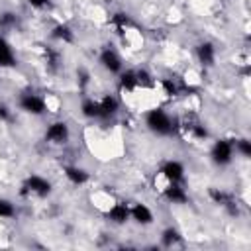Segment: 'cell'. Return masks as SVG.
Listing matches in <instances>:
<instances>
[{
	"mask_svg": "<svg viewBox=\"0 0 251 251\" xmlns=\"http://www.w3.org/2000/svg\"><path fill=\"white\" fill-rule=\"evenodd\" d=\"M118 84L124 92H133L137 90V76H135V69H122L118 73Z\"/></svg>",
	"mask_w": 251,
	"mask_h": 251,
	"instance_id": "16",
	"label": "cell"
},
{
	"mask_svg": "<svg viewBox=\"0 0 251 251\" xmlns=\"http://www.w3.org/2000/svg\"><path fill=\"white\" fill-rule=\"evenodd\" d=\"M80 116L86 120H98L100 110H98V98L94 96H84L80 102Z\"/></svg>",
	"mask_w": 251,
	"mask_h": 251,
	"instance_id": "17",
	"label": "cell"
},
{
	"mask_svg": "<svg viewBox=\"0 0 251 251\" xmlns=\"http://www.w3.org/2000/svg\"><path fill=\"white\" fill-rule=\"evenodd\" d=\"M161 194L169 204L182 206V204L188 202V192L180 182H167V186L161 188Z\"/></svg>",
	"mask_w": 251,
	"mask_h": 251,
	"instance_id": "11",
	"label": "cell"
},
{
	"mask_svg": "<svg viewBox=\"0 0 251 251\" xmlns=\"http://www.w3.org/2000/svg\"><path fill=\"white\" fill-rule=\"evenodd\" d=\"M10 116H12L10 108H8V106H0V122H6V120H10Z\"/></svg>",
	"mask_w": 251,
	"mask_h": 251,
	"instance_id": "22",
	"label": "cell"
},
{
	"mask_svg": "<svg viewBox=\"0 0 251 251\" xmlns=\"http://www.w3.org/2000/svg\"><path fill=\"white\" fill-rule=\"evenodd\" d=\"M120 108H122V102H120V98L116 94H110V92L102 94L98 98V110H100L98 120H104V122L114 120L120 114Z\"/></svg>",
	"mask_w": 251,
	"mask_h": 251,
	"instance_id": "7",
	"label": "cell"
},
{
	"mask_svg": "<svg viewBox=\"0 0 251 251\" xmlns=\"http://www.w3.org/2000/svg\"><path fill=\"white\" fill-rule=\"evenodd\" d=\"M129 220H133L141 227H147L155 224V214L145 202H133L129 204Z\"/></svg>",
	"mask_w": 251,
	"mask_h": 251,
	"instance_id": "10",
	"label": "cell"
},
{
	"mask_svg": "<svg viewBox=\"0 0 251 251\" xmlns=\"http://www.w3.org/2000/svg\"><path fill=\"white\" fill-rule=\"evenodd\" d=\"M159 173H161V176L167 182H182L184 176H186V169H184V165L178 159H167V161H163V165L159 167Z\"/></svg>",
	"mask_w": 251,
	"mask_h": 251,
	"instance_id": "9",
	"label": "cell"
},
{
	"mask_svg": "<svg viewBox=\"0 0 251 251\" xmlns=\"http://www.w3.org/2000/svg\"><path fill=\"white\" fill-rule=\"evenodd\" d=\"M16 216V206L12 200L0 196V220H12Z\"/></svg>",
	"mask_w": 251,
	"mask_h": 251,
	"instance_id": "20",
	"label": "cell"
},
{
	"mask_svg": "<svg viewBox=\"0 0 251 251\" xmlns=\"http://www.w3.org/2000/svg\"><path fill=\"white\" fill-rule=\"evenodd\" d=\"M180 241H182V235H180V231H178L176 227L169 226V227H165V229L161 231V243H163L165 247H173V245H176V243H180Z\"/></svg>",
	"mask_w": 251,
	"mask_h": 251,
	"instance_id": "18",
	"label": "cell"
},
{
	"mask_svg": "<svg viewBox=\"0 0 251 251\" xmlns=\"http://www.w3.org/2000/svg\"><path fill=\"white\" fill-rule=\"evenodd\" d=\"M145 127L159 137L173 135L178 129V120H175L165 108H149L145 112Z\"/></svg>",
	"mask_w": 251,
	"mask_h": 251,
	"instance_id": "1",
	"label": "cell"
},
{
	"mask_svg": "<svg viewBox=\"0 0 251 251\" xmlns=\"http://www.w3.org/2000/svg\"><path fill=\"white\" fill-rule=\"evenodd\" d=\"M106 218H108V222L114 224V226H120V227L126 226V224L129 222V204L124 202V200L110 204V208L106 210Z\"/></svg>",
	"mask_w": 251,
	"mask_h": 251,
	"instance_id": "12",
	"label": "cell"
},
{
	"mask_svg": "<svg viewBox=\"0 0 251 251\" xmlns=\"http://www.w3.org/2000/svg\"><path fill=\"white\" fill-rule=\"evenodd\" d=\"M31 10H45L49 6V0H25Z\"/></svg>",
	"mask_w": 251,
	"mask_h": 251,
	"instance_id": "21",
	"label": "cell"
},
{
	"mask_svg": "<svg viewBox=\"0 0 251 251\" xmlns=\"http://www.w3.org/2000/svg\"><path fill=\"white\" fill-rule=\"evenodd\" d=\"M18 108H20L24 114L31 116V118H39V116L47 114L49 104H47V100H45L41 94L27 90V92H22V94L18 96Z\"/></svg>",
	"mask_w": 251,
	"mask_h": 251,
	"instance_id": "3",
	"label": "cell"
},
{
	"mask_svg": "<svg viewBox=\"0 0 251 251\" xmlns=\"http://www.w3.org/2000/svg\"><path fill=\"white\" fill-rule=\"evenodd\" d=\"M98 65L102 71H106L108 75H118L124 69V59L118 53V49H114L112 45L104 47L98 55Z\"/></svg>",
	"mask_w": 251,
	"mask_h": 251,
	"instance_id": "6",
	"label": "cell"
},
{
	"mask_svg": "<svg viewBox=\"0 0 251 251\" xmlns=\"http://www.w3.org/2000/svg\"><path fill=\"white\" fill-rule=\"evenodd\" d=\"M233 149L237 155H241L243 159H249L251 157V141L247 137H235L233 139Z\"/></svg>",
	"mask_w": 251,
	"mask_h": 251,
	"instance_id": "19",
	"label": "cell"
},
{
	"mask_svg": "<svg viewBox=\"0 0 251 251\" xmlns=\"http://www.w3.org/2000/svg\"><path fill=\"white\" fill-rule=\"evenodd\" d=\"M18 57L14 51V45L8 41L6 35L0 33V69H16Z\"/></svg>",
	"mask_w": 251,
	"mask_h": 251,
	"instance_id": "14",
	"label": "cell"
},
{
	"mask_svg": "<svg viewBox=\"0 0 251 251\" xmlns=\"http://www.w3.org/2000/svg\"><path fill=\"white\" fill-rule=\"evenodd\" d=\"M194 55H196V61L204 67V69H210L216 65V57H218V47L214 41H200L196 47H194Z\"/></svg>",
	"mask_w": 251,
	"mask_h": 251,
	"instance_id": "8",
	"label": "cell"
},
{
	"mask_svg": "<svg viewBox=\"0 0 251 251\" xmlns=\"http://www.w3.org/2000/svg\"><path fill=\"white\" fill-rule=\"evenodd\" d=\"M63 175L75 186H82V184H86L90 180V173L80 165H65L63 167Z\"/></svg>",
	"mask_w": 251,
	"mask_h": 251,
	"instance_id": "15",
	"label": "cell"
},
{
	"mask_svg": "<svg viewBox=\"0 0 251 251\" xmlns=\"http://www.w3.org/2000/svg\"><path fill=\"white\" fill-rule=\"evenodd\" d=\"M49 35H51V39H55V41H59V43H63V45H73V43L76 41V31H75L69 24H65V22L55 24V25L51 27Z\"/></svg>",
	"mask_w": 251,
	"mask_h": 251,
	"instance_id": "13",
	"label": "cell"
},
{
	"mask_svg": "<svg viewBox=\"0 0 251 251\" xmlns=\"http://www.w3.org/2000/svg\"><path fill=\"white\" fill-rule=\"evenodd\" d=\"M43 137L51 145H65L71 137V126L65 120H53L47 124Z\"/></svg>",
	"mask_w": 251,
	"mask_h": 251,
	"instance_id": "5",
	"label": "cell"
},
{
	"mask_svg": "<svg viewBox=\"0 0 251 251\" xmlns=\"http://www.w3.org/2000/svg\"><path fill=\"white\" fill-rule=\"evenodd\" d=\"M235 157V149H233V139L227 137H218L214 139L212 147H210V161L216 167H227L233 163Z\"/></svg>",
	"mask_w": 251,
	"mask_h": 251,
	"instance_id": "4",
	"label": "cell"
},
{
	"mask_svg": "<svg viewBox=\"0 0 251 251\" xmlns=\"http://www.w3.org/2000/svg\"><path fill=\"white\" fill-rule=\"evenodd\" d=\"M51 190H53L51 180H49L47 176L39 175V173H29V175L24 178L22 186H20V194H22V196H29V198H31V196L45 198V196L51 194Z\"/></svg>",
	"mask_w": 251,
	"mask_h": 251,
	"instance_id": "2",
	"label": "cell"
}]
</instances>
